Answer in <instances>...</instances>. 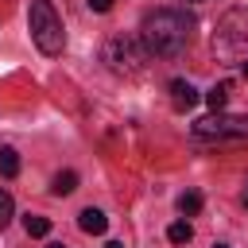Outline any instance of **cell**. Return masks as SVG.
Returning a JSON list of instances; mask_svg holds the SVG:
<instances>
[{
  "label": "cell",
  "mask_w": 248,
  "mask_h": 248,
  "mask_svg": "<svg viewBox=\"0 0 248 248\" xmlns=\"http://www.w3.org/2000/svg\"><path fill=\"white\" fill-rule=\"evenodd\" d=\"M194 39V19L182 8H155L151 16H143L140 23V43L147 54L155 58H174L190 46Z\"/></svg>",
  "instance_id": "6da1fadb"
},
{
  "label": "cell",
  "mask_w": 248,
  "mask_h": 248,
  "mask_svg": "<svg viewBox=\"0 0 248 248\" xmlns=\"http://www.w3.org/2000/svg\"><path fill=\"white\" fill-rule=\"evenodd\" d=\"M213 54L221 62H244L248 58V12L229 8L213 27Z\"/></svg>",
  "instance_id": "7a4b0ae2"
},
{
  "label": "cell",
  "mask_w": 248,
  "mask_h": 248,
  "mask_svg": "<svg viewBox=\"0 0 248 248\" xmlns=\"http://www.w3.org/2000/svg\"><path fill=\"white\" fill-rule=\"evenodd\" d=\"M27 27H31V39L43 54H62L66 46V31H62V19L54 12L50 0H31V16H27Z\"/></svg>",
  "instance_id": "3957f363"
},
{
  "label": "cell",
  "mask_w": 248,
  "mask_h": 248,
  "mask_svg": "<svg viewBox=\"0 0 248 248\" xmlns=\"http://www.w3.org/2000/svg\"><path fill=\"white\" fill-rule=\"evenodd\" d=\"M105 66L112 70V74H124V78H132V74H140L143 70V62H147V50H143V43L136 39V35H112L108 43H105Z\"/></svg>",
  "instance_id": "277c9868"
},
{
  "label": "cell",
  "mask_w": 248,
  "mask_h": 248,
  "mask_svg": "<svg viewBox=\"0 0 248 248\" xmlns=\"http://www.w3.org/2000/svg\"><path fill=\"white\" fill-rule=\"evenodd\" d=\"M194 136H202V140H240V136H248V116L209 112V116L194 120Z\"/></svg>",
  "instance_id": "5b68a950"
},
{
  "label": "cell",
  "mask_w": 248,
  "mask_h": 248,
  "mask_svg": "<svg viewBox=\"0 0 248 248\" xmlns=\"http://www.w3.org/2000/svg\"><path fill=\"white\" fill-rule=\"evenodd\" d=\"M198 97H202V93H198L190 81H182V78H178V81H170V101H174V108H178V112L194 108V105H198Z\"/></svg>",
  "instance_id": "8992f818"
},
{
  "label": "cell",
  "mask_w": 248,
  "mask_h": 248,
  "mask_svg": "<svg viewBox=\"0 0 248 248\" xmlns=\"http://www.w3.org/2000/svg\"><path fill=\"white\" fill-rule=\"evenodd\" d=\"M78 225H81V232H89V236H101L105 229H108V217L101 213V209H81V217H78Z\"/></svg>",
  "instance_id": "52a82bcc"
},
{
  "label": "cell",
  "mask_w": 248,
  "mask_h": 248,
  "mask_svg": "<svg viewBox=\"0 0 248 248\" xmlns=\"http://www.w3.org/2000/svg\"><path fill=\"white\" fill-rule=\"evenodd\" d=\"M50 190H54L58 198L74 194V190H78V174H74V170H58V174H54V182H50Z\"/></svg>",
  "instance_id": "ba28073f"
},
{
  "label": "cell",
  "mask_w": 248,
  "mask_h": 248,
  "mask_svg": "<svg viewBox=\"0 0 248 248\" xmlns=\"http://www.w3.org/2000/svg\"><path fill=\"white\" fill-rule=\"evenodd\" d=\"M205 105H209L213 112H221V108L229 105V81H221V85H213V89L205 93Z\"/></svg>",
  "instance_id": "9c48e42d"
},
{
  "label": "cell",
  "mask_w": 248,
  "mask_h": 248,
  "mask_svg": "<svg viewBox=\"0 0 248 248\" xmlns=\"http://www.w3.org/2000/svg\"><path fill=\"white\" fill-rule=\"evenodd\" d=\"M0 174H4V178H16V174H19V155H16L12 147H0Z\"/></svg>",
  "instance_id": "30bf717a"
},
{
  "label": "cell",
  "mask_w": 248,
  "mask_h": 248,
  "mask_svg": "<svg viewBox=\"0 0 248 248\" xmlns=\"http://www.w3.org/2000/svg\"><path fill=\"white\" fill-rule=\"evenodd\" d=\"M178 209H182L186 217H194V213L202 209V194H198V190H186V194L178 198Z\"/></svg>",
  "instance_id": "8fae6325"
},
{
  "label": "cell",
  "mask_w": 248,
  "mask_h": 248,
  "mask_svg": "<svg viewBox=\"0 0 248 248\" xmlns=\"http://www.w3.org/2000/svg\"><path fill=\"white\" fill-rule=\"evenodd\" d=\"M23 229H27V236H46V232H50V221L39 217V213H31V217L23 221Z\"/></svg>",
  "instance_id": "7c38bea8"
},
{
  "label": "cell",
  "mask_w": 248,
  "mask_h": 248,
  "mask_svg": "<svg viewBox=\"0 0 248 248\" xmlns=\"http://www.w3.org/2000/svg\"><path fill=\"white\" fill-rule=\"evenodd\" d=\"M167 236H170V244H186V240L194 236V229H190V221H174V225L167 229Z\"/></svg>",
  "instance_id": "4fadbf2b"
},
{
  "label": "cell",
  "mask_w": 248,
  "mask_h": 248,
  "mask_svg": "<svg viewBox=\"0 0 248 248\" xmlns=\"http://www.w3.org/2000/svg\"><path fill=\"white\" fill-rule=\"evenodd\" d=\"M12 213H16V205H12V194H8V190H0V229H8Z\"/></svg>",
  "instance_id": "5bb4252c"
},
{
  "label": "cell",
  "mask_w": 248,
  "mask_h": 248,
  "mask_svg": "<svg viewBox=\"0 0 248 248\" xmlns=\"http://www.w3.org/2000/svg\"><path fill=\"white\" fill-rule=\"evenodd\" d=\"M89 8H93V12H108V8H112V0H89Z\"/></svg>",
  "instance_id": "9a60e30c"
},
{
  "label": "cell",
  "mask_w": 248,
  "mask_h": 248,
  "mask_svg": "<svg viewBox=\"0 0 248 248\" xmlns=\"http://www.w3.org/2000/svg\"><path fill=\"white\" fill-rule=\"evenodd\" d=\"M105 248H124V244H120V240H108V244H105Z\"/></svg>",
  "instance_id": "2e32d148"
},
{
  "label": "cell",
  "mask_w": 248,
  "mask_h": 248,
  "mask_svg": "<svg viewBox=\"0 0 248 248\" xmlns=\"http://www.w3.org/2000/svg\"><path fill=\"white\" fill-rule=\"evenodd\" d=\"M46 248H66V244H58V240H54V244H46Z\"/></svg>",
  "instance_id": "e0dca14e"
},
{
  "label": "cell",
  "mask_w": 248,
  "mask_h": 248,
  "mask_svg": "<svg viewBox=\"0 0 248 248\" xmlns=\"http://www.w3.org/2000/svg\"><path fill=\"white\" fill-rule=\"evenodd\" d=\"M244 78H248V58H244Z\"/></svg>",
  "instance_id": "ac0fdd59"
},
{
  "label": "cell",
  "mask_w": 248,
  "mask_h": 248,
  "mask_svg": "<svg viewBox=\"0 0 248 248\" xmlns=\"http://www.w3.org/2000/svg\"><path fill=\"white\" fill-rule=\"evenodd\" d=\"M186 4H205V0H186Z\"/></svg>",
  "instance_id": "d6986e66"
},
{
  "label": "cell",
  "mask_w": 248,
  "mask_h": 248,
  "mask_svg": "<svg viewBox=\"0 0 248 248\" xmlns=\"http://www.w3.org/2000/svg\"><path fill=\"white\" fill-rule=\"evenodd\" d=\"M244 205H248V190H244Z\"/></svg>",
  "instance_id": "ffe728a7"
},
{
  "label": "cell",
  "mask_w": 248,
  "mask_h": 248,
  "mask_svg": "<svg viewBox=\"0 0 248 248\" xmlns=\"http://www.w3.org/2000/svg\"><path fill=\"white\" fill-rule=\"evenodd\" d=\"M217 248H229V244H217Z\"/></svg>",
  "instance_id": "44dd1931"
}]
</instances>
